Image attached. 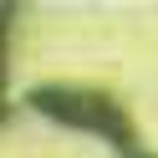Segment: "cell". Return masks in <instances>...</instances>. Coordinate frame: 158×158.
<instances>
[{
    "label": "cell",
    "mask_w": 158,
    "mask_h": 158,
    "mask_svg": "<svg viewBox=\"0 0 158 158\" xmlns=\"http://www.w3.org/2000/svg\"><path fill=\"white\" fill-rule=\"evenodd\" d=\"M31 107L46 112L51 123H61V127L92 133V138H102V143L133 153V117H127L107 92H97V87H36Z\"/></svg>",
    "instance_id": "obj_1"
},
{
    "label": "cell",
    "mask_w": 158,
    "mask_h": 158,
    "mask_svg": "<svg viewBox=\"0 0 158 158\" xmlns=\"http://www.w3.org/2000/svg\"><path fill=\"white\" fill-rule=\"evenodd\" d=\"M127 158H158V153H127Z\"/></svg>",
    "instance_id": "obj_2"
}]
</instances>
